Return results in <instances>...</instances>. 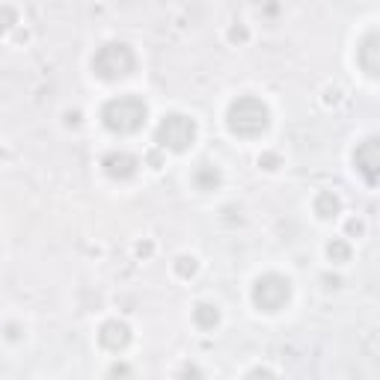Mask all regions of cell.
<instances>
[{
    "label": "cell",
    "instance_id": "1",
    "mask_svg": "<svg viewBox=\"0 0 380 380\" xmlns=\"http://www.w3.org/2000/svg\"><path fill=\"white\" fill-rule=\"evenodd\" d=\"M226 125H229V131L235 134V137H259V134L270 125V110L261 98L241 95L229 104Z\"/></svg>",
    "mask_w": 380,
    "mask_h": 380
},
{
    "label": "cell",
    "instance_id": "2",
    "mask_svg": "<svg viewBox=\"0 0 380 380\" xmlns=\"http://www.w3.org/2000/svg\"><path fill=\"white\" fill-rule=\"evenodd\" d=\"M146 116H149V107L140 95H119L104 104L102 122L113 134H137L146 125Z\"/></svg>",
    "mask_w": 380,
    "mask_h": 380
},
{
    "label": "cell",
    "instance_id": "3",
    "mask_svg": "<svg viewBox=\"0 0 380 380\" xmlns=\"http://www.w3.org/2000/svg\"><path fill=\"white\" fill-rule=\"evenodd\" d=\"M134 69H137V57L125 42H107L93 57V71L102 80H122L134 75Z\"/></svg>",
    "mask_w": 380,
    "mask_h": 380
},
{
    "label": "cell",
    "instance_id": "4",
    "mask_svg": "<svg viewBox=\"0 0 380 380\" xmlns=\"http://www.w3.org/2000/svg\"><path fill=\"white\" fill-rule=\"evenodd\" d=\"M196 140V122L185 113H167L155 131V143L169 152H187Z\"/></svg>",
    "mask_w": 380,
    "mask_h": 380
},
{
    "label": "cell",
    "instance_id": "5",
    "mask_svg": "<svg viewBox=\"0 0 380 380\" xmlns=\"http://www.w3.org/2000/svg\"><path fill=\"white\" fill-rule=\"evenodd\" d=\"M292 300V279L283 274H265L252 285V303L259 312H279Z\"/></svg>",
    "mask_w": 380,
    "mask_h": 380
},
{
    "label": "cell",
    "instance_id": "6",
    "mask_svg": "<svg viewBox=\"0 0 380 380\" xmlns=\"http://www.w3.org/2000/svg\"><path fill=\"white\" fill-rule=\"evenodd\" d=\"M354 167H357V173L363 176L372 187L377 185V178H380V140L377 137H368V140H363L357 146Z\"/></svg>",
    "mask_w": 380,
    "mask_h": 380
},
{
    "label": "cell",
    "instance_id": "7",
    "mask_svg": "<svg viewBox=\"0 0 380 380\" xmlns=\"http://www.w3.org/2000/svg\"><path fill=\"white\" fill-rule=\"evenodd\" d=\"M98 342H102V348L119 354V351H125V348L131 345V327L125 321H119V318L104 321L102 330H98Z\"/></svg>",
    "mask_w": 380,
    "mask_h": 380
},
{
    "label": "cell",
    "instance_id": "8",
    "mask_svg": "<svg viewBox=\"0 0 380 380\" xmlns=\"http://www.w3.org/2000/svg\"><path fill=\"white\" fill-rule=\"evenodd\" d=\"M102 167H104L107 176L116 178V182H128V178L137 176L140 161L134 158V155H128V152H110V155H104Z\"/></svg>",
    "mask_w": 380,
    "mask_h": 380
},
{
    "label": "cell",
    "instance_id": "9",
    "mask_svg": "<svg viewBox=\"0 0 380 380\" xmlns=\"http://www.w3.org/2000/svg\"><path fill=\"white\" fill-rule=\"evenodd\" d=\"M357 60H359V66H363V71L368 78L380 75V33L377 30L366 33V39L359 42V48H357Z\"/></svg>",
    "mask_w": 380,
    "mask_h": 380
},
{
    "label": "cell",
    "instance_id": "10",
    "mask_svg": "<svg viewBox=\"0 0 380 380\" xmlns=\"http://www.w3.org/2000/svg\"><path fill=\"white\" fill-rule=\"evenodd\" d=\"M342 211V199L333 193V190H321L318 196H315V214L321 217V220H336Z\"/></svg>",
    "mask_w": 380,
    "mask_h": 380
},
{
    "label": "cell",
    "instance_id": "11",
    "mask_svg": "<svg viewBox=\"0 0 380 380\" xmlns=\"http://www.w3.org/2000/svg\"><path fill=\"white\" fill-rule=\"evenodd\" d=\"M220 178H223V176H220V169H217L214 164H199V169L193 173V185L208 193V190H217V187H220Z\"/></svg>",
    "mask_w": 380,
    "mask_h": 380
},
{
    "label": "cell",
    "instance_id": "12",
    "mask_svg": "<svg viewBox=\"0 0 380 380\" xmlns=\"http://www.w3.org/2000/svg\"><path fill=\"white\" fill-rule=\"evenodd\" d=\"M193 321H196V327H202V330H214L217 324H220V309L211 303H199L193 309Z\"/></svg>",
    "mask_w": 380,
    "mask_h": 380
},
{
    "label": "cell",
    "instance_id": "13",
    "mask_svg": "<svg viewBox=\"0 0 380 380\" xmlns=\"http://www.w3.org/2000/svg\"><path fill=\"white\" fill-rule=\"evenodd\" d=\"M327 256H330V261H336V265H345V261H351V244L342 238H333L327 244Z\"/></svg>",
    "mask_w": 380,
    "mask_h": 380
},
{
    "label": "cell",
    "instance_id": "14",
    "mask_svg": "<svg viewBox=\"0 0 380 380\" xmlns=\"http://www.w3.org/2000/svg\"><path fill=\"white\" fill-rule=\"evenodd\" d=\"M196 268H199V265H196L193 256H178V259H176V274L182 276V279H190V276H193Z\"/></svg>",
    "mask_w": 380,
    "mask_h": 380
},
{
    "label": "cell",
    "instance_id": "15",
    "mask_svg": "<svg viewBox=\"0 0 380 380\" xmlns=\"http://www.w3.org/2000/svg\"><path fill=\"white\" fill-rule=\"evenodd\" d=\"M18 24V12L12 6H0V33L12 30V27Z\"/></svg>",
    "mask_w": 380,
    "mask_h": 380
},
{
    "label": "cell",
    "instance_id": "16",
    "mask_svg": "<svg viewBox=\"0 0 380 380\" xmlns=\"http://www.w3.org/2000/svg\"><path fill=\"white\" fill-rule=\"evenodd\" d=\"M259 167L261 169H279V155H274V152H265V155L259 158Z\"/></svg>",
    "mask_w": 380,
    "mask_h": 380
},
{
    "label": "cell",
    "instance_id": "17",
    "mask_svg": "<svg viewBox=\"0 0 380 380\" xmlns=\"http://www.w3.org/2000/svg\"><path fill=\"white\" fill-rule=\"evenodd\" d=\"M229 42H235V45L247 42V27H244V24H235L232 30H229Z\"/></svg>",
    "mask_w": 380,
    "mask_h": 380
},
{
    "label": "cell",
    "instance_id": "18",
    "mask_svg": "<svg viewBox=\"0 0 380 380\" xmlns=\"http://www.w3.org/2000/svg\"><path fill=\"white\" fill-rule=\"evenodd\" d=\"M244 380H276V375L270 368H252V372L244 377Z\"/></svg>",
    "mask_w": 380,
    "mask_h": 380
},
{
    "label": "cell",
    "instance_id": "19",
    "mask_svg": "<svg viewBox=\"0 0 380 380\" xmlns=\"http://www.w3.org/2000/svg\"><path fill=\"white\" fill-rule=\"evenodd\" d=\"M363 232H366V223L363 220H357V217H354V220H348V235H357V238H359Z\"/></svg>",
    "mask_w": 380,
    "mask_h": 380
},
{
    "label": "cell",
    "instance_id": "20",
    "mask_svg": "<svg viewBox=\"0 0 380 380\" xmlns=\"http://www.w3.org/2000/svg\"><path fill=\"white\" fill-rule=\"evenodd\" d=\"M182 380H205L202 372H199L196 366H185V372H182Z\"/></svg>",
    "mask_w": 380,
    "mask_h": 380
},
{
    "label": "cell",
    "instance_id": "21",
    "mask_svg": "<svg viewBox=\"0 0 380 380\" xmlns=\"http://www.w3.org/2000/svg\"><path fill=\"white\" fill-rule=\"evenodd\" d=\"M128 375H131V368H128V366H113V368H110V377H113V380L128 377Z\"/></svg>",
    "mask_w": 380,
    "mask_h": 380
},
{
    "label": "cell",
    "instance_id": "22",
    "mask_svg": "<svg viewBox=\"0 0 380 380\" xmlns=\"http://www.w3.org/2000/svg\"><path fill=\"white\" fill-rule=\"evenodd\" d=\"M66 125L78 128V125H80V113H78V110H69V113H66Z\"/></svg>",
    "mask_w": 380,
    "mask_h": 380
},
{
    "label": "cell",
    "instance_id": "23",
    "mask_svg": "<svg viewBox=\"0 0 380 380\" xmlns=\"http://www.w3.org/2000/svg\"><path fill=\"white\" fill-rule=\"evenodd\" d=\"M137 252H140V256H149V252H152V244H140Z\"/></svg>",
    "mask_w": 380,
    "mask_h": 380
}]
</instances>
